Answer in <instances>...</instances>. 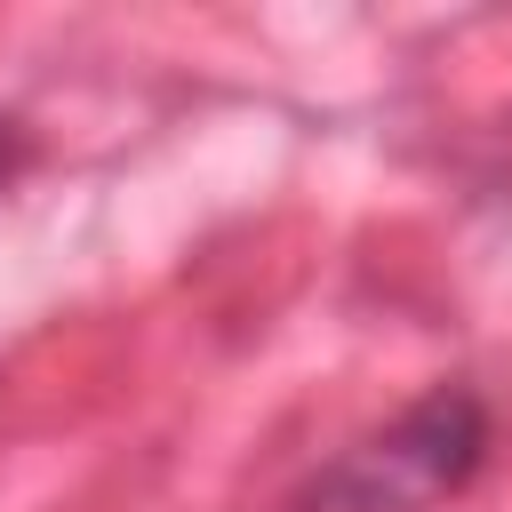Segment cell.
Segmentation results:
<instances>
[{"instance_id": "obj_1", "label": "cell", "mask_w": 512, "mask_h": 512, "mask_svg": "<svg viewBox=\"0 0 512 512\" xmlns=\"http://www.w3.org/2000/svg\"><path fill=\"white\" fill-rule=\"evenodd\" d=\"M480 464H488V400L472 384H432L392 424L336 448L296 488V512H432L440 496L472 488Z\"/></svg>"}, {"instance_id": "obj_2", "label": "cell", "mask_w": 512, "mask_h": 512, "mask_svg": "<svg viewBox=\"0 0 512 512\" xmlns=\"http://www.w3.org/2000/svg\"><path fill=\"white\" fill-rule=\"evenodd\" d=\"M24 160H32V128H24L16 112H0V192L24 176Z\"/></svg>"}]
</instances>
